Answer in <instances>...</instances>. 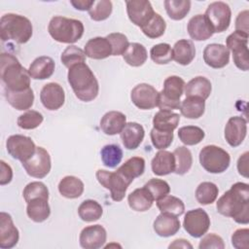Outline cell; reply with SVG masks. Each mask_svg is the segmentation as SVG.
Masks as SVG:
<instances>
[{
    "label": "cell",
    "instance_id": "cell-1",
    "mask_svg": "<svg viewBox=\"0 0 249 249\" xmlns=\"http://www.w3.org/2000/svg\"><path fill=\"white\" fill-rule=\"evenodd\" d=\"M217 211L226 217L232 218L236 223H249V185L243 182L234 183L229 191L218 199Z\"/></svg>",
    "mask_w": 249,
    "mask_h": 249
},
{
    "label": "cell",
    "instance_id": "cell-2",
    "mask_svg": "<svg viewBox=\"0 0 249 249\" xmlns=\"http://www.w3.org/2000/svg\"><path fill=\"white\" fill-rule=\"evenodd\" d=\"M67 79L78 99L89 102L98 95L99 85L97 79L86 62L70 67L67 73Z\"/></svg>",
    "mask_w": 249,
    "mask_h": 249
},
{
    "label": "cell",
    "instance_id": "cell-3",
    "mask_svg": "<svg viewBox=\"0 0 249 249\" xmlns=\"http://www.w3.org/2000/svg\"><path fill=\"white\" fill-rule=\"evenodd\" d=\"M0 73L4 89L20 91L30 88V75L18 59L11 54L2 53L0 55Z\"/></svg>",
    "mask_w": 249,
    "mask_h": 249
},
{
    "label": "cell",
    "instance_id": "cell-4",
    "mask_svg": "<svg viewBox=\"0 0 249 249\" xmlns=\"http://www.w3.org/2000/svg\"><path fill=\"white\" fill-rule=\"evenodd\" d=\"M33 34L31 21L24 16L5 14L0 19V37L3 42L14 41L18 44L27 43Z\"/></svg>",
    "mask_w": 249,
    "mask_h": 249
},
{
    "label": "cell",
    "instance_id": "cell-5",
    "mask_svg": "<svg viewBox=\"0 0 249 249\" xmlns=\"http://www.w3.org/2000/svg\"><path fill=\"white\" fill-rule=\"evenodd\" d=\"M48 31L51 37L56 42L73 44L82 38L85 27L81 20L54 16L49 22Z\"/></svg>",
    "mask_w": 249,
    "mask_h": 249
},
{
    "label": "cell",
    "instance_id": "cell-6",
    "mask_svg": "<svg viewBox=\"0 0 249 249\" xmlns=\"http://www.w3.org/2000/svg\"><path fill=\"white\" fill-rule=\"evenodd\" d=\"M185 85V81L179 76L167 77L163 82V89L159 92L158 107L160 110L170 111L179 109Z\"/></svg>",
    "mask_w": 249,
    "mask_h": 249
},
{
    "label": "cell",
    "instance_id": "cell-7",
    "mask_svg": "<svg viewBox=\"0 0 249 249\" xmlns=\"http://www.w3.org/2000/svg\"><path fill=\"white\" fill-rule=\"evenodd\" d=\"M199 162L207 172L218 174L229 168L231 157L223 148L216 145H207L199 152Z\"/></svg>",
    "mask_w": 249,
    "mask_h": 249
},
{
    "label": "cell",
    "instance_id": "cell-8",
    "mask_svg": "<svg viewBox=\"0 0 249 249\" xmlns=\"http://www.w3.org/2000/svg\"><path fill=\"white\" fill-rule=\"evenodd\" d=\"M95 176L99 184L110 191L111 198L114 201L123 200L128 186L132 183L118 171L110 172L104 169H98Z\"/></svg>",
    "mask_w": 249,
    "mask_h": 249
},
{
    "label": "cell",
    "instance_id": "cell-9",
    "mask_svg": "<svg viewBox=\"0 0 249 249\" xmlns=\"http://www.w3.org/2000/svg\"><path fill=\"white\" fill-rule=\"evenodd\" d=\"M204 17L212 27L213 32L220 33L229 28L231 18V11L227 3L216 1L208 5Z\"/></svg>",
    "mask_w": 249,
    "mask_h": 249
},
{
    "label": "cell",
    "instance_id": "cell-10",
    "mask_svg": "<svg viewBox=\"0 0 249 249\" xmlns=\"http://www.w3.org/2000/svg\"><path fill=\"white\" fill-rule=\"evenodd\" d=\"M183 227L187 233L198 238L207 232L210 227V218L202 208L192 209L185 214Z\"/></svg>",
    "mask_w": 249,
    "mask_h": 249
},
{
    "label": "cell",
    "instance_id": "cell-11",
    "mask_svg": "<svg viewBox=\"0 0 249 249\" xmlns=\"http://www.w3.org/2000/svg\"><path fill=\"white\" fill-rule=\"evenodd\" d=\"M21 163L29 176L38 179L46 177L52 167L50 154L43 147H36V151L33 156Z\"/></svg>",
    "mask_w": 249,
    "mask_h": 249
},
{
    "label": "cell",
    "instance_id": "cell-12",
    "mask_svg": "<svg viewBox=\"0 0 249 249\" xmlns=\"http://www.w3.org/2000/svg\"><path fill=\"white\" fill-rule=\"evenodd\" d=\"M6 148L10 156L21 162L29 160L36 151V146L33 140L25 135L15 134L8 137Z\"/></svg>",
    "mask_w": 249,
    "mask_h": 249
},
{
    "label": "cell",
    "instance_id": "cell-13",
    "mask_svg": "<svg viewBox=\"0 0 249 249\" xmlns=\"http://www.w3.org/2000/svg\"><path fill=\"white\" fill-rule=\"evenodd\" d=\"M159 91L151 85L142 83L135 86L130 92L132 103L141 110H150L158 106Z\"/></svg>",
    "mask_w": 249,
    "mask_h": 249
},
{
    "label": "cell",
    "instance_id": "cell-14",
    "mask_svg": "<svg viewBox=\"0 0 249 249\" xmlns=\"http://www.w3.org/2000/svg\"><path fill=\"white\" fill-rule=\"evenodd\" d=\"M126 13L129 20L139 26H144L155 15L152 4L148 0H130L126 1Z\"/></svg>",
    "mask_w": 249,
    "mask_h": 249
},
{
    "label": "cell",
    "instance_id": "cell-15",
    "mask_svg": "<svg viewBox=\"0 0 249 249\" xmlns=\"http://www.w3.org/2000/svg\"><path fill=\"white\" fill-rule=\"evenodd\" d=\"M107 232L101 225H92L84 228L79 236L81 247L85 249H98L104 246Z\"/></svg>",
    "mask_w": 249,
    "mask_h": 249
},
{
    "label": "cell",
    "instance_id": "cell-16",
    "mask_svg": "<svg viewBox=\"0 0 249 249\" xmlns=\"http://www.w3.org/2000/svg\"><path fill=\"white\" fill-rule=\"evenodd\" d=\"M40 100L46 109L58 110L65 101L64 89L57 83L46 84L40 91Z\"/></svg>",
    "mask_w": 249,
    "mask_h": 249
},
{
    "label": "cell",
    "instance_id": "cell-17",
    "mask_svg": "<svg viewBox=\"0 0 249 249\" xmlns=\"http://www.w3.org/2000/svg\"><path fill=\"white\" fill-rule=\"evenodd\" d=\"M247 134V121L239 116L229 119L225 126V138L231 147L239 146Z\"/></svg>",
    "mask_w": 249,
    "mask_h": 249
},
{
    "label": "cell",
    "instance_id": "cell-18",
    "mask_svg": "<svg viewBox=\"0 0 249 249\" xmlns=\"http://www.w3.org/2000/svg\"><path fill=\"white\" fill-rule=\"evenodd\" d=\"M19 239V232L15 226L10 214L0 213V248L11 249L15 247Z\"/></svg>",
    "mask_w": 249,
    "mask_h": 249
},
{
    "label": "cell",
    "instance_id": "cell-19",
    "mask_svg": "<svg viewBox=\"0 0 249 249\" xmlns=\"http://www.w3.org/2000/svg\"><path fill=\"white\" fill-rule=\"evenodd\" d=\"M203 60L212 68H223L230 61V51L222 44H209L203 50Z\"/></svg>",
    "mask_w": 249,
    "mask_h": 249
},
{
    "label": "cell",
    "instance_id": "cell-20",
    "mask_svg": "<svg viewBox=\"0 0 249 249\" xmlns=\"http://www.w3.org/2000/svg\"><path fill=\"white\" fill-rule=\"evenodd\" d=\"M120 134L124 148L127 150H134L142 143L145 136V130L140 124L129 122L125 124Z\"/></svg>",
    "mask_w": 249,
    "mask_h": 249
},
{
    "label": "cell",
    "instance_id": "cell-21",
    "mask_svg": "<svg viewBox=\"0 0 249 249\" xmlns=\"http://www.w3.org/2000/svg\"><path fill=\"white\" fill-rule=\"evenodd\" d=\"M190 37L195 41H204L213 34V29L205 18L204 15H196L190 18L187 26Z\"/></svg>",
    "mask_w": 249,
    "mask_h": 249
},
{
    "label": "cell",
    "instance_id": "cell-22",
    "mask_svg": "<svg viewBox=\"0 0 249 249\" xmlns=\"http://www.w3.org/2000/svg\"><path fill=\"white\" fill-rule=\"evenodd\" d=\"M180 227L181 224L177 216L168 213H160L156 218L153 225L155 232L161 237H169L174 235L178 232Z\"/></svg>",
    "mask_w": 249,
    "mask_h": 249
},
{
    "label": "cell",
    "instance_id": "cell-23",
    "mask_svg": "<svg viewBox=\"0 0 249 249\" xmlns=\"http://www.w3.org/2000/svg\"><path fill=\"white\" fill-rule=\"evenodd\" d=\"M84 52L89 58L104 59L112 55V46L106 37H94L86 43Z\"/></svg>",
    "mask_w": 249,
    "mask_h": 249
},
{
    "label": "cell",
    "instance_id": "cell-24",
    "mask_svg": "<svg viewBox=\"0 0 249 249\" xmlns=\"http://www.w3.org/2000/svg\"><path fill=\"white\" fill-rule=\"evenodd\" d=\"M126 124V117L120 111H109L100 120V127L107 135L121 133Z\"/></svg>",
    "mask_w": 249,
    "mask_h": 249
},
{
    "label": "cell",
    "instance_id": "cell-25",
    "mask_svg": "<svg viewBox=\"0 0 249 249\" xmlns=\"http://www.w3.org/2000/svg\"><path fill=\"white\" fill-rule=\"evenodd\" d=\"M54 67L55 64L52 57L42 55L31 62L28 72L30 77L34 80H45L49 79L53 74Z\"/></svg>",
    "mask_w": 249,
    "mask_h": 249
},
{
    "label": "cell",
    "instance_id": "cell-26",
    "mask_svg": "<svg viewBox=\"0 0 249 249\" xmlns=\"http://www.w3.org/2000/svg\"><path fill=\"white\" fill-rule=\"evenodd\" d=\"M152 171L158 176H164L174 172L175 159L173 153L165 150H160L152 160Z\"/></svg>",
    "mask_w": 249,
    "mask_h": 249
},
{
    "label": "cell",
    "instance_id": "cell-27",
    "mask_svg": "<svg viewBox=\"0 0 249 249\" xmlns=\"http://www.w3.org/2000/svg\"><path fill=\"white\" fill-rule=\"evenodd\" d=\"M4 94L8 103L18 111L27 110L31 108L34 103V93L31 88L20 91H13L4 89Z\"/></svg>",
    "mask_w": 249,
    "mask_h": 249
},
{
    "label": "cell",
    "instance_id": "cell-28",
    "mask_svg": "<svg viewBox=\"0 0 249 249\" xmlns=\"http://www.w3.org/2000/svg\"><path fill=\"white\" fill-rule=\"evenodd\" d=\"M212 90V86L210 81L202 76H197L190 80L186 85H185V94L186 97L189 96H194V97H198L203 100H206Z\"/></svg>",
    "mask_w": 249,
    "mask_h": 249
},
{
    "label": "cell",
    "instance_id": "cell-29",
    "mask_svg": "<svg viewBox=\"0 0 249 249\" xmlns=\"http://www.w3.org/2000/svg\"><path fill=\"white\" fill-rule=\"evenodd\" d=\"M85 185L83 181L72 175L63 177L58 183V192L59 194L66 198H78L84 193Z\"/></svg>",
    "mask_w": 249,
    "mask_h": 249
},
{
    "label": "cell",
    "instance_id": "cell-30",
    "mask_svg": "<svg viewBox=\"0 0 249 249\" xmlns=\"http://www.w3.org/2000/svg\"><path fill=\"white\" fill-rule=\"evenodd\" d=\"M172 54L173 59L177 63L181 65H188L196 56V47L192 41L181 39L174 44Z\"/></svg>",
    "mask_w": 249,
    "mask_h": 249
},
{
    "label": "cell",
    "instance_id": "cell-31",
    "mask_svg": "<svg viewBox=\"0 0 249 249\" xmlns=\"http://www.w3.org/2000/svg\"><path fill=\"white\" fill-rule=\"evenodd\" d=\"M127 202L129 207L137 212H144L149 210L154 202V198L148 190L143 188L135 189L127 196Z\"/></svg>",
    "mask_w": 249,
    "mask_h": 249
},
{
    "label": "cell",
    "instance_id": "cell-32",
    "mask_svg": "<svg viewBox=\"0 0 249 249\" xmlns=\"http://www.w3.org/2000/svg\"><path fill=\"white\" fill-rule=\"evenodd\" d=\"M48 200L46 198H35L27 202L26 214L30 220L35 223H42L50 217L51 208Z\"/></svg>",
    "mask_w": 249,
    "mask_h": 249
},
{
    "label": "cell",
    "instance_id": "cell-33",
    "mask_svg": "<svg viewBox=\"0 0 249 249\" xmlns=\"http://www.w3.org/2000/svg\"><path fill=\"white\" fill-rule=\"evenodd\" d=\"M180 116L170 110H160L153 118L154 128L163 131H173L179 124Z\"/></svg>",
    "mask_w": 249,
    "mask_h": 249
},
{
    "label": "cell",
    "instance_id": "cell-34",
    "mask_svg": "<svg viewBox=\"0 0 249 249\" xmlns=\"http://www.w3.org/2000/svg\"><path fill=\"white\" fill-rule=\"evenodd\" d=\"M179 109L185 118L192 120L198 119L204 114L205 100L198 97L189 96L181 102Z\"/></svg>",
    "mask_w": 249,
    "mask_h": 249
},
{
    "label": "cell",
    "instance_id": "cell-35",
    "mask_svg": "<svg viewBox=\"0 0 249 249\" xmlns=\"http://www.w3.org/2000/svg\"><path fill=\"white\" fill-rule=\"evenodd\" d=\"M145 170V160L141 157H132L128 159L117 171L124 177L132 182L136 177L141 176Z\"/></svg>",
    "mask_w": 249,
    "mask_h": 249
},
{
    "label": "cell",
    "instance_id": "cell-36",
    "mask_svg": "<svg viewBox=\"0 0 249 249\" xmlns=\"http://www.w3.org/2000/svg\"><path fill=\"white\" fill-rule=\"evenodd\" d=\"M124 60L132 67L142 66L148 57L146 48L140 43H130L124 53L123 54Z\"/></svg>",
    "mask_w": 249,
    "mask_h": 249
},
{
    "label": "cell",
    "instance_id": "cell-37",
    "mask_svg": "<svg viewBox=\"0 0 249 249\" xmlns=\"http://www.w3.org/2000/svg\"><path fill=\"white\" fill-rule=\"evenodd\" d=\"M157 206L160 213H168L175 216H181L185 211V204L177 196L166 195L157 200Z\"/></svg>",
    "mask_w": 249,
    "mask_h": 249
},
{
    "label": "cell",
    "instance_id": "cell-38",
    "mask_svg": "<svg viewBox=\"0 0 249 249\" xmlns=\"http://www.w3.org/2000/svg\"><path fill=\"white\" fill-rule=\"evenodd\" d=\"M78 214L85 222H94L101 218L103 209L96 200L86 199L78 207Z\"/></svg>",
    "mask_w": 249,
    "mask_h": 249
},
{
    "label": "cell",
    "instance_id": "cell-39",
    "mask_svg": "<svg viewBox=\"0 0 249 249\" xmlns=\"http://www.w3.org/2000/svg\"><path fill=\"white\" fill-rule=\"evenodd\" d=\"M175 159L174 173L178 175L186 174L192 167L193 156L191 151L185 146H179L173 151Z\"/></svg>",
    "mask_w": 249,
    "mask_h": 249
},
{
    "label": "cell",
    "instance_id": "cell-40",
    "mask_svg": "<svg viewBox=\"0 0 249 249\" xmlns=\"http://www.w3.org/2000/svg\"><path fill=\"white\" fill-rule=\"evenodd\" d=\"M164 8L168 17L173 20L183 19L191 10L190 0H165Z\"/></svg>",
    "mask_w": 249,
    "mask_h": 249
},
{
    "label": "cell",
    "instance_id": "cell-41",
    "mask_svg": "<svg viewBox=\"0 0 249 249\" xmlns=\"http://www.w3.org/2000/svg\"><path fill=\"white\" fill-rule=\"evenodd\" d=\"M219 194V189L216 184L212 182H202L196 190V198L198 203L208 205L213 203Z\"/></svg>",
    "mask_w": 249,
    "mask_h": 249
},
{
    "label": "cell",
    "instance_id": "cell-42",
    "mask_svg": "<svg viewBox=\"0 0 249 249\" xmlns=\"http://www.w3.org/2000/svg\"><path fill=\"white\" fill-rule=\"evenodd\" d=\"M205 133L202 128L196 125L182 126L178 130V137L180 141L187 146H194L202 141Z\"/></svg>",
    "mask_w": 249,
    "mask_h": 249
},
{
    "label": "cell",
    "instance_id": "cell-43",
    "mask_svg": "<svg viewBox=\"0 0 249 249\" xmlns=\"http://www.w3.org/2000/svg\"><path fill=\"white\" fill-rule=\"evenodd\" d=\"M100 157L103 164L109 168H115L123 159V150L115 144L105 145L100 151Z\"/></svg>",
    "mask_w": 249,
    "mask_h": 249
},
{
    "label": "cell",
    "instance_id": "cell-44",
    "mask_svg": "<svg viewBox=\"0 0 249 249\" xmlns=\"http://www.w3.org/2000/svg\"><path fill=\"white\" fill-rule=\"evenodd\" d=\"M166 28V23L163 18L158 14L155 13V15L152 17V18L141 27L142 32L150 39H156L163 35Z\"/></svg>",
    "mask_w": 249,
    "mask_h": 249
},
{
    "label": "cell",
    "instance_id": "cell-45",
    "mask_svg": "<svg viewBox=\"0 0 249 249\" xmlns=\"http://www.w3.org/2000/svg\"><path fill=\"white\" fill-rule=\"evenodd\" d=\"M60 60L62 62V64L69 69L70 67H72L75 64L85 62L86 61V53L82 49H80L74 45H70L62 52V53L60 55Z\"/></svg>",
    "mask_w": 249,
    "mask_h": 249
},
{
    "label": "cell",
    "instance_id": "cell-46",
    "mask_svg": "<svg viewBox=\"0 0 249 249\" xmlns=\"http://www.w3.org/2000/svg\"><path fill=\"white\" fill-rule=\"evenodd\" d=\"M152 60L157 64H167L173 59L171 46L167 43H160L150 50Z\"/></svg>",
    "mask_w": 249,
    "mask_h": 249
},
{
    "label": "cell",
    "instance_id": "cell-47",
    "mask_svg": "<svg viewBox=\"0 0 249 249\" xmlns=\"http://www.w3.org/2000/svg\"><path fill=\"white\" fill-rule=\"evenodd\" d=\"M22 195L26 202H29L35 198L49 199V190L47 186L39 181H34L27 184L22 192Z\"/></svg>",
    "mask_w": 249,
    "mask_h": 249
},
{
    "label": "cell",
    "instance_id": "cell-48",
    "mask_svg": "<svg viewBox=\"0 0 249 249\" xmlns=\"http://www.w3.org/2000/svg\"><path fill=\"white\" fill-rule=\"evenodd\" d=\"M113 10V5L110 0H100V1H94L92 7L89 11V17L92 20L95 21H101L107 19Z\"/></svg>",
    "mask_w": 249,
    "mask_h": 249
},
{
    "label": "cell",
    "instance_id": "cell-49",
    "mask_svg": "<svg viewBox=\"0 0 249 249\" xmlns=\"http://www.w3.org/2000/svg\"><path fill=\"white\" fill-rule=\"evenodd\" d=\"M44 120L43 115L35 110H29L18 118V125L22 129H34L38 127Z\"/></svg>",
    "mask_w": 249,
    "mask_h": 249
},
{
    "label": "cell",
    "instance_id": "cell-50",
    "mask_svg": "<svg viewBox=\"0 0 249 249\" xmlns=\"http://www.w3.org/2000/svg\"><path fill=\"white\" fill-rule=\"evenodd\" d=\"M144 187L148 190V192L151 194L154 200H156V201L158 199L163 197L164 196L168 195L170 192V187H169L168 183L164 180L158 179V178L150 179L144 185Z\"/></svg>",
    "mask_w": 249,
    "mask_h": 249
},
{
    "label": "cell",
    "instance_id": "cell-51",
    "mask_svg": "<svg viewBox=\"0 0 249 249\" xmlns=\"http://www.w3.org/2000/svg\"><path fill=\"white\" fill-rule=\"evenodd\" d=\"M150 137L156 149L164 150L168 148L173 141V131H163L153 127L150 132Z\"/></svg>",
    "mask_w": 249,
    "mask_h": 249
},
{
    "label": "cell",
    "instance_id": "cell-52",
    "mask_svg": "<svg viewBox=\"0 0 249 249\" xmlns=\"http://www.w3.org/2000/svg\"><path fill=\"white\" fill-rule=\"evenodd\" d=\"M106 38L109 40L112 46V55H123L129 46L127 37L123 33H110L106 36Z\"/></svg>",
    "mask_w": 249,
    "mask_h": 249
},
{
    "label": "cell",
    "instance_id": "cell-53",
    "mask_svg": "<svg viewBox=\"0 0 249 249\" xmlns=\"http://www.w3.org/2000/svg\"><path fill=\"white\" fill-rule=\"evenodd\" d=\"M231 53H232V59L235 66L242 71H247L249 69L248 45L236 48L232 50Z\"/></svg>",
    "mask_w": 249,
    "mask_h": 249
},
{
    "label": "cell",
    "instance_id": "cell-54",
    "mask_svg": "<svg viewBox=\"0 0 249 249\" xmlns=\"http://www.w3.org/2000/svg\"><path fill=\"white\" fill-rule=\"evenodd\" d=\"M248 45V34L241 31H233L226 39V47L229 51Z\"/></svg>",
    "mask_w": 249,
    "mask_h": 249
},
{
    "label": "cell",
    "instance_id": "cell-55",
    "mask_svg": "<svg viewBox=\"0 0 249 249\" xmlns=\"http://www.w3.org/2000/svg\"><path fill=\"white\" fill-rule=\"evenodd\" d=\"M231 244L236 249L249 248V230L247 228L238 229L231 234Z\"/></svg>",
    "mask_w": 249,
    "mask_h": 249
},
{
    "label": "cell",
    "instance_id": "cell-56",
    "mask_svg": "<svg viewBox=\"0 0 249 249\" xmlns=\"http://www.w3.org/2000/svg\"><path fill=\"white\" fill-rule=\"evenodd\" d=\"M199 249H209V248H216V249H224L225 243L223 238L215 233H207L204 235L198 244Z\"/></svg>",
    "mask_w": 249,
    "mask_h": 249
},
{
    "label": "cell",
    "instance_id": "cell-57",
    "mask_svg": "<svg viewBox=\"0 0 249 249\" xmlns=\"http://www.w3.org/2000/svg\"><path fill=\"white\" fill-rule=\"evenodd\" d=\"M0 185L4 186L9 184L13 179L12 167L4 160H0Z\"/></svg>",
    "mask_w": 249,
    "mask_h": 249
},
{
    "label": "cell",
    "instance_id": "cell-58",
    "mask_svg": "<svg viewBox=\"0 0 249 249\" xmlns=\"http://www.w3.org/2000/svg\"><path fill=\"white\" fill-rule=\"evenodd\" d=\"M248 16L249 12L248 10H244L238 14L235 19V30L241 31L248 34Z\"/></svg>",
    "mask_w": 249,
    "mask_h": 249
},
{
    "label": "cell",
    "instance_id": "cell-59",
    "mask_svg": "<svg viewBox=\"0 0 249 249\" xmlns=\"http://www.w3.org/2000/svg\"><path fill=\"white\" fill-rule=\"evenodd\" d=\"M248 156L249 153L245 152L239 157L237 160L238 173L245 178H248Z\"/></svg>",
    "mask_w": 249,
    "mask_h": 249
},
{
    "label": "cell",
    "instance_id": "cell-60",
    "mask_svg": "<svg viewBox=\"0 0 249 249\" xmlns=\"http://www.w3.org/2000/svg\"><path fill=\"white\" fill-rule=\"evenodd\" d=\"M94 0H71L70 4L79 11H89Z\"/></svg>",
    "mask_w": 249,
    "mask_h": 249
},
{
    "label": "cell",
    "instance_id": "cell-61",
    "mask_svg": "<svg viewBox=\"0 0 249 249\" xmlns=\"http://www.w3.org/2000/svg\"><path fill=\"white\" fill-rule=\"evenodd\" d=\"M168 248H193V245L187 239L178 238L173 240V242L169 244Z\"/></svg>",
    "mask_w": 249,
    "mask_h": 249
}]
</instances>
